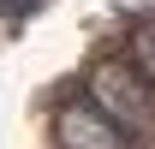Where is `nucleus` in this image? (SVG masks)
<instances>
[{
    "instance_id": "obj_1",
    "label": "nucleus",
    "mask_w": 155,
    "mask_h": 149,
    "mask_svg": "<svg viewBox=\"0 0 155 149\" xmlns=\"http://www.w3.org/2000/svg\"><path fill=\"white\" fill-rule=\"evenodd\" d=\"M90 108H96L131 149L155 143V90L131 72V66H119V60L96 66V72H90Z\"/></svg>"
},
{
    "instance_id": "obj_2",
    "label": "nucleus",
    "mask_w": 155,
    "mask_h": 149,
    "mask_svg": "<svg viewBox=\"0 0 155 149\" xmlns=\"http://www.w3.org/2000/svg\"><path fill=\"white\" fill-rule=\"evenodd\" d=\"M54 131H60V143H66V149H131L96 108H78V101H72V108H60Z\"/></svg>"
},
{
    "instance_id": "obj_3",
    "label": "nucleus",
    "mask_w": 155,
    "mask_h": 149,
    "mask_svg": "<svg viewBox=\"0 0 155 149\" xmlns=\"http://www.w3.org/2000/svg\"><path fill=\"white\" fill-rule=\"evenodd\" d=\"M131 60H137L131 72L155 90V18H149V24H137V36H131Z\"/></svg>"
},
{
    "instance_id": "obj_4",
    "label": "nucleus",
    "mask_w": 155,
    "mask_h": 149,
    "mask_svg": "<svg viewBox=\"0 0 155 149\" xmlns=\"http://www.w3.org/2000/svg\"><path fill=\"white\" fill-rule=\"evenodd\" d=\"M42 0H0V18H30Z\"/></svg>"
}]
</instances>
